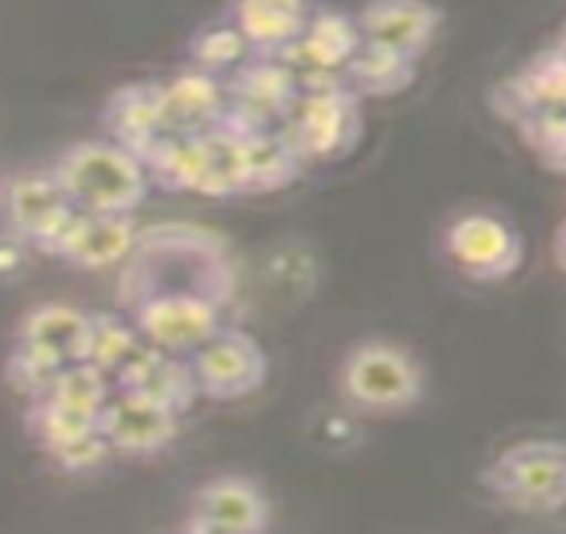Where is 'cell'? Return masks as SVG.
Segmentation results:
<instances>
[{"instance_id":"6da1fadb","label":"cell","mask_w":566,"mask_h":534,"mask_svg":"<svg viewBox=\"0 0 566 534\" xmlns=\"http://www.w3.org/2000/svg\"><path fill=\"white\" fill-rule=\"evenodd\" d=\"M158 294H192L228 307L235 297V268L228 243L190 224H158L139 233L126 256L118 300L128 307Z\"/></svg>"},{"instance_id":"7a4b0ae2","label":"cell","mask_w":566,"mask_h":534,"mask_svg":"<svg viewBox=\"0 0 566 534\" xmlns=\"http://www.w3.org/2000/svg\"><path fill=\"white\" fill-rule=\"evenodd\" d=\"M56 182L86 214H134L150 192L145 164L113 139H83L51 164Z\"/></svg>"},{"instance_id":"3957f363","label":"cell","mask_w":566,"mask_h":534,"mask_svg":"<svg viewBox=\"0 0 566 534\" xmlns=\"http://www.w3.org/2000/svg\"><path fill=\"white\" fill-rule=\"evenodd\" d=\"M475 481L518 516H558L566 507V443L545 436L511 443Z\"/></svg>"},{"instance_id":"277c9868","label":"cell","mask_w":566,"mask_h":534,"mask_svg":"<svg viewBox=\"0 0 566 534\" xmlns=\"http://www.w3.org/2000/svg\"><path fill=\"white\" fill-rule=\"evenodd\" d=\"M339 396L361 415H401L424 396V371L407 347L364 339L343 356Z\"/></svg>"},{"instance_id":"5b68a950","label":"cell","mask_w":566,"mask_h":534,"mask_svg":"<svg viewBox=\"0 0 566 534\" xmlns=\"http://www.w3.org/2000/svg\"><path fill=\"white\" fill-rule=\"evenodd\" d=\"M279 132L305 166L343 160L364 139V100L345 83L300 92Z\"/></svg>"},{"instance_id":"8992f818","label":"cell","mask_w":566,"mask_h":534,"mask_svg":"<svg viewBox=\"0 0 566 534\" xmlns=\"http://www.w3.org/2000/svg\"><path fill=\"white\" fill-rule=\"evenodd\" d=\"M73 214V203L51 166L19 169L0 179V233L17 238L32 252L49 254Z\"/></svg>"},{"instance_id":"52a82bcc","label":"cell","mask_w":566,"mask_h":534,"mask_svg":"<svg viewBox=\"0 0 566 534\" xmlns=\"http://www.w3.org/2000/svg\"><path fill=\"white\" fill-rule=\"evenodd\" d=\"M222 86L228 96V111L220 126L230 128L238 137L279 128L300 94L292 70L279 56L262 54H249L238 67L230 70Z\"/></svg>"},{"instance_id":"ba28073f","label":"cell","mask_w":566,"mask_h":534,"mask_svg":"<svg viewBox=\"0 0 566 534\" xmlns=\"http://www.w3.org/2000/svg\"><path fill=\"white\" fill-rule=\"evenodd\" d=\"M188 362L198 398L214 404L260 394L270 375L265 347L238 326H222L214 337L190 353Z\"/></svg>"},{"instance_id":"9c48e42d","label":"cell","mask_w":566,"mask_h":534,"mask_svg":"<svg viewBox=\"0 0 566 534\" xmlns=\"http://www.w3.org/2000/svg\"><path fill=\"white\" fill-rule=\"evenodd\" d=\"M443 252L460 275L481 286L511 281L524 268V235L494 214H465L443 233Z\"/></svg>"},{"instance_id":"30bf717a","label":"cell","mask_w":566,"mask_h":534,"mask_svg":"<svg viewBox=\"0 0 566 534\" xmlns=\"http://www.w3.org/2000/svg\"><path fill=\"white\" fill-rule=\"evenodd\" d=\"M273 526V500L252 475L224 473L190 494L182 530L196 534H262Z\"/></svg>"},{"instance_id":"8fae6325","label":"cell","mask_w":566,"mask_h":534,"mask_svg":"<svg viewBox=\"0 0 566 534\" xmlns=\"http://www.w3.org/2000/svg\"><path fill=\"white\" fill-rule=\"evenodd\" d=\"M124 311L147 345L177 356H190L224 326V307L192 294H158L132 302Z\"/></svg>"},{"instance_id":"7c38bea8","label":"cell","mask_w":566,"mask_h":534,"mask_svg":"<svg viewBox=\"0 0 566 534\" xmlns=\"http://www.w3.org/2000/svg\"><path fill=\"white\" fill-rule=\"evenodd\" d=\"M182 415L150 398L113 390L96 415V430L113 454L153 457L169 449L179 436Z\"/></svg>"},{"instance_id":"4fadbf2b","label":"cell","mask_w":566,"mask_h":534,"mask_svg":"<svg viewBox=\"0 0 566 534\" xmlns=\"http://www.w3.org/2000/svg\"><path fill=\"white\" fill-rule=\"evenodd\" d=\"M566 56L564 38L539 49L530 62H524L505 81L489 88V111L503 124L516 126L530 115L566 107Z\"/></svg>"},{"instance_id":"5bb4252c","label":"cell","mask_w":566,"mask_h":534,"mask_svg":"<svg viewBox=\"0 0 566 534\" xmlns=\"http://www.w3.org/2000/svg\"><path fill=\"white\" fill-rule=\"evenodd\" d=\"M364 43L420 62L433 49L443 11L430 0H366L356 14Z\"/></svg>"},{"instance_id":"9a60e30c","label":"cell","mask_w":566,"mask_h":534,"mask_svg":"<svg viewBox=\"0 0 566 534\" xmlns=\"http://www.w3.org/2000/svg\"><path fill=\"white\" fill-rule=\"evenodd\" d=\"M134 214H86L75 211L73 220L56 238L46 256L81 270H102L124 262L137 243Z\"/></svg>"},{"instance_id":"2e32d148","label":"cell","mask_w":566,"mask_h":534,"mask_svg":"<svg viewBox=\"0 0 566 534\" xmlns=\"http://www.w3.org/2000/svg\"><path fill=\"white\" fill-rule=\"evenodd\" d=\"M224 111L228 96L217 75L192 67L190 73L160 83L158 113L164 137L188 139L214 132L222 124Z\"/></svg>"},{"instance_id":"e0dca14e","label":"cell","mask_w":566,"mask_h":534,"mask_svg":"<svg viewBox=\"0 0 566 534\" xmlns=\"http://www.w3.org/2000/svg\"><path fill=\"white\" fill-rule=\"evenodd\" d=\"M113 390L145 396L174 409L177 415L190 411L192 404L198 401V388L188 356L166 353L147 343H142L137 353L120 366L118 375L113 377Z\"/></svg>"},{"instance_id":"ac0fdd59","label":"cell","mask_w":566,"mask_h":534,"mask_svg":"<svg viewBox=\"0 0 566 534\" xmlns=\"http://www.w3.org/2000/svg\"><path fill=\"white\" fill-rule=\"evenodd\" d=\"M17 343L60 366L88 362L92 313H83L64 302H41L19 321Z\"/></svg>"},{"instance_id":"d6986e66","label":"cell","mask_w":566,"mask_h":534,"mask_svg":"<svg viewBox=\"0 0 566 534\" xmlns=\"http://www.w3.org/2000/svg\"><path fill=\"white\" fill-rule=\"evenodd\" d=\"M364 43L356 17L345 11H313L297 43L281 51L279 60L297 75L343 73L358 46Z\"/></svg>"},{"instance_id":"ffe728a7","label":"cell","mask_w":566,"mask_h":534,"mask_svg":"<svg viewBox=\"0 0 566 534\" xmlns=\"http://www.w3.org/2000/svg\"><path fill=\"white\" fill-rule=\"evenodd\" d=\"M307 0H228V19L249 43L252 54L279 56L307 28Z\"/></svg>"},{"instance_id":"44dd1931","label":"cell","mask_w":566,"mask_h":534,"mask_svg":"<svg viewBox=\"0 0 566 534\" xmlns=\"http://www.w3.org/2000/svg\"><path fill=\"white\" fill-rule=\"evenodd\" d=\"M158 102V81H134L115 88L102 107V126H105L107 139L126 147L139 160L145 158L164 139Z\"/></svg>"},{"instance_id":"7402d4cb","label":"cell","mask_w":566,"mask_h":534,"mask_svg":"<svg viewBox=\"0 0 566 534\" xmlns=\"http://www.w3.org/2000/svg\"><path fill=\"white\" fill-rule=\"evenodd\" d=\"M417 75H420V62H411L382 46L361 43L343 67L339 78L361 100H390V96L409 92Z\"/></svg>"},{"instance_id":"603a6c76","label":"cell","mask_w":566,"mask_h":534,"mask_svg":"<svg viewBox=\"0 0 566 534\" xmlns=\"http://www.w3.org/2000/svg\"><path fill=\"white\" fill-rule=\"evenodd\" d=\"M241 139L243 160H247V196L286 190L305 177L307 166L294 156L279 128L247 134Z\"/></svg>"},{"instance_id":"cb8c5ba5","label":"cell","mask_w":566,"mask_h":534,"mask_svg":"<svg viewBox=\"0 0 566 534\" xmlns=\"http://www.w3.org/2000/svg\"><path fill=\"white\" fill-rule=\"evenodd\" d=\"M22 422L28 439L46 454L51 449L62 447V443L96 430V415H86V411L67 407V404L56 401L51 396L28 401Z\"/></svg>"},{"instance_id":"d4e9b609","label":"cell","mask_w":566,"mask_h":534,"mask_svg":"<svg viewBox=\"0 0 566 534\" xmlns=\"http://www.w3.org/2000/svg\"><path fill=\"white\" fill-rule=\"evenodd\" d=\"M252 54L249 51V43L243 41L241 32L235 30V24L230 22L228 17L220 19L214 24H206L203 30H198L188 43V56L192 67L201 70V73L209 75H228L230 70L238 67L247 56Z\"/></svg>"},{"instance_id":"484cf974","label":"cell","mask_w":566,"mask_h":534,"mask_svg":"<svg viewBox=\"0 0 566 534\" xmlns=\"http://www.w3.org/2000/svg\"><path fill=\"white\" fill-rule=\"evenodd\" d=\"M145 343L139 332L134 329L126 315L115 313H94L92 315V347H88V364L105 371L107 377L118 375V369L137 353Z\"/></svg>"},{"instance_id":"4316f807","label":"cell","mask_w":566,"mask_h":534,"mask_svg":"<svg viewBox=\"0 0 566 534\" xmlns=\"http://www.w3.org/2000/svg\"><path fill=\"white\" fill-rule=\"evenodd\" d=\"M516 134L521 145L532 153L548 174L566 171V111L564 107H553V111H543L530 115V118L518 121Z\"/></svg>"},{"instance_id":"83f0119b","label":"cell","mask_w":566,"mask_h":534,"mask_svg":"<svg viewBox=\"0 0 566 534\" xmlns=\"http://www.w3.org/2000/svg\"><path fill=\"white\" fill-rule=\"evenodd\" d=\"M49 396L67 404V407L86 411V415H99V409L105 407L107 398L113 396V383L111 377L102 369H96L94 364L78 362L64 366Z\"/></svg>"},{"instance_id":"f1b7e54d","label":"cell","mask_w":566,"mask_h":534,"mask_svg":"<svg viewBox=\"0 0 566 534\" xmlns=\"http://www.w3.org/2000/svg\"><path fill=\"white\" fill-rule=\"evenodd\" d=\"M62 369L64 366L49 362L41 353L30 350L22 343H14L9 358H6L3 377L17 396L28 398V401H38V398H46L51 394Z\"/></svg>"},{"instance_id":"f546056e","label":"cell","mask_w":566,"mask_h":534,"mask_svg":"<svg viewBox=\"0 0 566 534\" xmlns=\"http://www.w3.org/2000/svg\"><path fill=\"white\" fill-rule=\"evenodd\" d=\"M111 447L102 439L99 430H92V433H83L78 439L62 443V447L51 449L49 457L67 473H88L96 471L102 462L111 457Z\"/></svg>"}]
</instances>
